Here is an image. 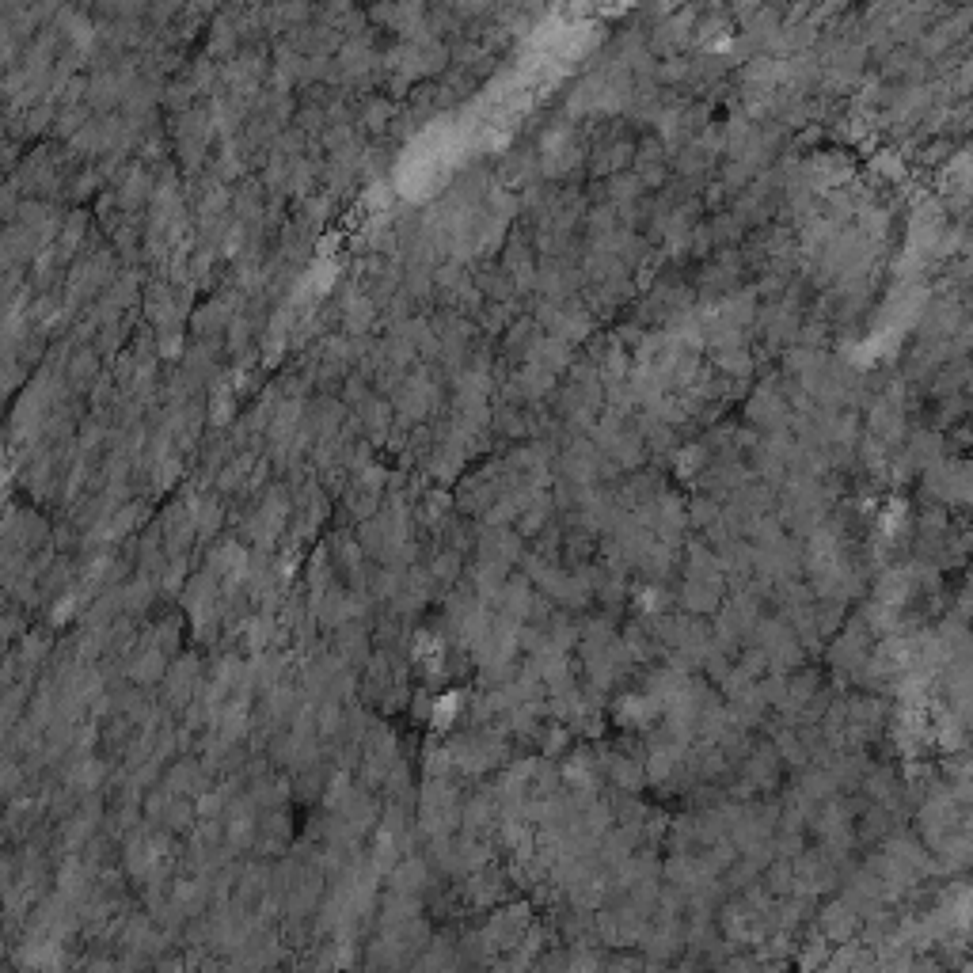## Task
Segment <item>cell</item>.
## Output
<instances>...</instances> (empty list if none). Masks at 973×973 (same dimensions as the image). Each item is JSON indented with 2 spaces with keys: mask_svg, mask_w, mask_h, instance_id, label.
<instances>
[{
  "mask_svg": "<svg viewBox=\"0 0 973 973\" xmlns=\"http://www.w3.org/2000/svg\"><path fill=\"white\" fill-rule=\"evenodd\" d=\"M498 8V0H453V12H457L464 23L472 20H491Z\"/></svg>",
  "mask_w": 973,
  "mask_h": 973,
  "instance_id": "3957f363",
  "label": "cell"
},
{
  "mask_svg": "<svg viewBox=\"0 0 973 973\" xmlns=\"http://www.w3.org/2000/svg\"><path fill=\"white\" fill-rule=\"evenodd\" d=\"M780 27H783L780 8H776V4H761V8L745 20V42H749V46H768Z\"/></svg>",
  "mask_w": 973,
  "mask_h": 973,
  "instance_id": "7a4b0ae2",
  "label": "cell"
},
{
  "mask_svg": "<svg viewBox=\"0 0 973 973\" xmlns=\"http://www.w3.org/2000/svg\"><path fill=\"white\" fill-rule=\"evenodd\" d=\"M696 20H700L696 8H673L669 16H658L654 27H650L647 50L654 54V58H677L688 42L696 39V35H692V31H696Z\"/></svg>",
  "mask_w": 973,
  "mask_h": 973,
  "instance_id": "6da1fadb",
  "label": "cell"
},
{
  "mask_svg": "<svg viewBox=\"0 0 973 973\" xmlns=\"http://www.w3.org/2000/svg\"><path fill=\"white\" fill-rule=\"evenodd\" d=\"M426 31H438V35L464 31V20H460L453 8H434V12H430V20H426Z\"/></svg>",
  "mask_w": 973,
  "mask_h": 973,
  "instance_id": "277c9868",
  "label": "cell"
},
{
  "mask_svg": "<svg viewBox=\"0 0 973 973\" xmlns=\"http://www.w3.org/2000/svg\"><path fill=\"white\" fill-rule=\"evenodd\" d=\"M403 4H407V8H419L422 0H403Z\"/></svg>",
  "mask_w": 973,
  "mask_h": 973,
  "instance_id": "5b68a950",
  "label": "cell"
}]
</instances>
